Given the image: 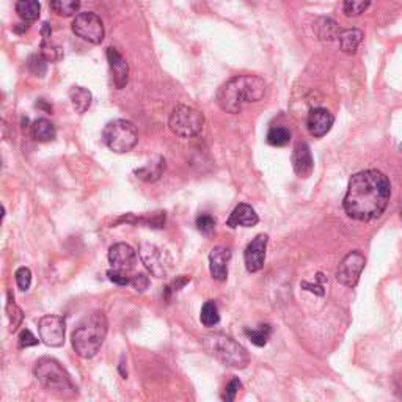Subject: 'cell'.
Returning <instances> with one entry per match:
<instances>
[{
  "label": "cell",
  "instance_id": "cell-22",
  "mask_svg": "<svg viewBox=\"0 0 402 402\" xmlns=\"http://www.w3.org/2000/svg\"><path fill=\"white\" fill-rule=\"evenodd\" d=\"M339 40V46L346 53H355V51L359 49V46L363 40V34L361 30L357 29H349V30H343L341 34L338 36Z\"/></svg>",
  "mask_w": 402,
  "mask_h": 402
},
{
  "label": "cell",
  "instance_id": "cell-39",
  "mask_svg": "<svg viewBox=\"0 0 402 402\" xmlns=\"http://www.w3.org/2000/svg\"><path fill=\"white\" fill-rule=\"evenodd\" d=\"M130 286H133L137 292H145L150 286V278L145 274H135L133 275V280H130Z\"/></svg>",
  "mask_w": 402,
  "mask_h": 402
},
{
  "label": "cell",
  "instance_id": "cell-38",
  "mask_svg": "<svg viewBox=\"0 0 402 402\" xmlns=\"http://www.w3.org/2000/svg\"><path fill=\"white\" fill-rule=\"evenodd\" d=\"M18 341H19V349H27V347H32V346L38 344L36 336L32 334V331L27 330V329L21 331Z\"/></svg>",
  "mask_w": 402,
  "mask_h": 402
},
{
  "label": "cell",
  "instance_id": "cell-11",
  "mask_svg": "<svg viewBox=\"0 0 402 402\" xmlns=\"http://www.w3.org/2000/svg\"><path fill=\"white\" fill-rule=\"evenodd\" d=\"M365 264L366 258L360 252L355 250L347 253L344 259L339 262V267L336 270V280L347 286V288H355L360 280L363 269H365Z\"/></svg>",
  "mask_w": 402,
  "mask_h": 402
},
{
  "label": "cell",
  "instance_id": "cell-27",
  "mask_svg": "<svg viewBox=\"0 0 402 402\" xmlns=\"http://www.w3.org/2000/svg\"><path fill=\"white\" fill-rule=\"evenodd\" d=\"M6 318H9V322H10V331H11V334H13V331H16L21 327L22 319H24V314H22V310L16 304H14V299L11 297V292L9 294V304H6Z\"/></svg>",
  "mask_w": 402,
  "mask_h": 402
},
{
  "label": "cell",
  "instance_id": "cell-32",
  "mask_svg": "<svg viewBox=\"0 0 402 402\" xmlns=\"http://www.w3.org/2000/svg\"><path fill=\"white\" fill-rule=\"evenodd\" d=\"M29 69L34 76L43 77L46 71H48V61H46L40 53H36V56H32L29 58Z\"/></svg>",
  "mask_w": 402,
  "mask_h": 402
},
{
  "label": "cell",
  "instance_id": "cell-4",
  "mask_svg": "<svg viewBox=\"0 0 402 402\" xmlns=\"http://www.w3.org/2000/svg\"><path fill=\"white\" fill-rule=\"evenodd\" d=\"M34 374L46 391L56 394L58 398L71 399L77 396V388L71 376L57 360L43 357L35 363Z\"/></svg>",
  "mask_w": 402,
  "mask_h": 402
},
{
  "label": "cell",
  "instance_id": "cell-15",
  "mask_svg": "<svg viewBox=\"0 0 402 402\" xmlns=\"http://www.w3.org/2000/svg\"><path fill=\"white\" fill-rule=\"evenodd\" d=\"M292 168L299 177H308L311 176L314 168V160L310 146L305 142H300L292 150Z\"/></svg>",
  "mask_w": 402,
  "mask_h": 402
},
{
  "label": "cell",
  "instance_id": "cell-19",
  "mask_svg": "<svg viewBox=\"0 0 402 402\" xmlns=\"http://www.w3.org/2000/svg\"><path fill=\"white\" fill-rule=\"evenodd\" d=\"M16 13L18 16L26 22H35L40 18V13H41V5L38 0H18L16 2Z\"/></svg>",
  "mask_w": 402,
  "mask_h": 402
},
{
  "label": "cell",
  "instance_id": "cell-7",
  "mask_svg": "<svg viewBox=\"0 0 402 402\" xmlns=\"http://www.w3.org/2000/svg\"><path fill=\"white\" fill-rule=\"evenodd\" d=\"M103 138L109 150L123 154L130 151L137 145L138 133L134 123L128 120H113L105 125Z\"/></svg>",
  "mask_w": 402,
  "mask_h": 402
},
{
  "label": "cell",
  "instance_id": "cell-42",
  "mask_svg": "<svg viewBox=\"0 0 402 402\" xmlns=\"http://www.w3.org/2000/svg\"><path fill=\"white\" fill-rule=\"evenodd\" d=\"M401 150H402V145H401Z\"/></svg>",
  "mask_w": 402,
  "mask_h": 402
},
{
  "label": "cell",
  "instance_id": "cell-10",
  "mask_svg": "<svg viewBox=\"0 0 402 402\" xmlns=\"http://www.w3.org/2000/svg\"><path fill=\"white\" fill-rule=\"evenodd\" d=\"M38 331H40V339L46 346L61 347L65 344L66 322L61 316H43L40 322H38Z\"/></svg>",
  "mask_w": 402,
  "mask_h": 402
},
{
  "label": "cell",
  "instance_id": "cell-24",
  "mask_svg": "<svg viewBox=\"0 0 402 402\" xmlns=\"http://www.w3.org/2000/svg\"><path fill=\"white\" fill-rule=\"evenodd\" d=\"M200 321L205 327L217 326V324L220 322V314H219V308H217V305H215V302H212V300L206 302L203 308H201Z\"/></svg>",
  "mask_w": 402,
  "mask_h": 402
},
{
  "label": "cell",
  "instance_id": "cell-13",
  "mask_svg": "<svg viewBox=\"0 0 402 402\" xmlns=\"http://www.w3.org/2000/svg\"><path fill=\"white\" fill-rule=\"evenodd\" d=\"M109 262L112 269L130 272L137 262V253L133 247L125 242L113 244L109 250Z\"/></svg>",
  "mask_w": 402,
  "mask_h": 402
},
{
  "label": "cell",
  "instance_id": "cell-23",
  "mask_svg": "<svg viewBox=\"0 0 402 402\" xmlns=\"http://www.w3.org/2000/svg\"><path fill=\"white\" fill-rule=\"evenodd\" d=\"M51 9L53 13H57L58 16L69 18L81 9V0H51Z\"/></svg>",
  "mask_w": 402,
  "mask_h": 402
},
{
  "label": "cell",
  "instance_id": "cell-29",
  "mask_svg": "<svg viewBox=\"0 0 402 402\" xmlns=\"http://www.w3.org/2000/svg\"><path fill=\"white\" fill-rule=\"evenodd\" d=\"M164 167H165V160L160 159L159 164L146 165V167H143L140 170H137L135 175H137V177H140V180H143L146 182H153V181H158L159 180Z\"/></svg>",
  "mask_w": 402,
  "mask_h": 402
},
{
  "label": "cell",
  "instance_id": "cell-5",
  "mask_svg": "<svg viewBox=\"0 0 402 402\" xmlns=\"http://www.w3.org/2000/svg\"><path fill=\"white\" fill-rule=\"evenodd\" d=\"M201 344H203L205 351L210 354L211 357L220 361L223 366L244 369L250 361L249 352H247L245 347L227 335L222 334L206 335L203 339H201Z\"/></svg>",
  "mask_w": 402,
  "mask_h": 402
},
{
  "label": "cell",
  "instance_id": "cell-30",
  "mask_svg": "<svg viewBox=\"0 0 402 402\" xmlns=\"http://www.w3.org/2000/svg\"><path fill=\"white\" fill-rule=\"evenodd\" d=\"M371 5V0H344L343 13L347 18H357L361 16Z\"/></svg>",
  "mask_w": 402,
  "mask_h": 402
},
{
  "label": "cell",
  "instance_id": "cell-3",
  "mask_svg": "<svg viewBox=\"0 0 402 402\" xmlns=\"http://www.w3.org/2000/svg\"><path fill=\"white\" fill-rule=\"evenodd\" d=\"M107 330H109V324H107V318L103 311H95L83 318L71 336L76 354L82 359L95 357L100 346L104 344Z\"/></svg>",
  "mask_w": 402,
  "mask_h": 402
},
{
  "label": "cell",
  "instance_id": "cell-21",
  "mask_svg": "<svg viewBox=\"0 0 402 402\" xmlns=\"http://www.w3.org/2000/svg\"><path fill=\"white\" fill-rule=\"evenodd\" d=\"M69 99H71V104L74 107V110L77 113L82 115V113H85V112L90 109L93 96H91V93L87 88L73 87L71 90H69Z\"/></svg>",
  "mask_w": 402,
  "mask_h": 402
},
{
  "label": "cell",
  "instance_id": "cell-34",
  "mask_svg": "<svg viewBox=\"0 0 402 402\" xmlns=\"http://www.w3.org/2000/svg\"><path fill=\"white\" fill-rule=\"evenodd\" d=\"M14 277H16V283L19 286V289L21 291H29L30 284H32V272H30V269L29 267H19L16 270V274H14Z\"/></svg>",
  "mask_w": 402,
  "mask_h": 402
},
{
  "label": "cell",
  "instance_id": "cell-17",
  "mask_svg": "<svg viewBox=\"0 0 402 402\" xmlns=\"http://www.w3.org/2000/svg\"><path fill=\"white\" fill-rule=\"evenodd\" d=\"M231 259V250L227 247H215L210 253V272L214 280L225 282L228 278V262Z\"/></svg>",
  "mask_w": 402,
  "mask_h": 402
},
{
  "label": "cell",
  "instance_id": "cell-37",
  "mask_svg": "<svg viewBox=\"0 0 402 402\" xmlns=\"http://www.w3.org/2000/svg\"><path fill=\"white\" fill-rule=\"evenodd\" d=\"M189 282H190V277H187V275L176 277V280L172 284H168L165 288V299H170V296H172L173 292H177L180 289H182Z\"/></svg>",
  "mask_w": 402,
  "mask_h": 402
},
{
  "label": "cell",
  "instance_id": "cell-12",
  "mask_svg": "<svg viewBox=\"0 0 402 402\" xmlns=\"http://www.w3.org/2000/svg\"><path fill=\"white\" fill-rule=\"evenodd\" d=\"M267 242H269L267 234H258L257 237L252 239V242L249 245H247V249L244 252V261L249 272L252 274L259 272L262 266H264Z\"/></svg>",
  "mask_w": 402,
  "mask_h": 402
},
{
  "label": "cell",
  "instance_id": "cell-31",
  "mask_svg": "<svg viewBox=\"0 0 402 402\" xmlns=\"http://www.w3.org/2000/svg\"><path fill=\"white\" fill-rule=\"evenodd\" d=\"M40 56L48 61V63H56V61H60L63 58V49L58 48V46L49 44L48 41H43L40 46Z\"/></svg>",
  "mask_w": 402,
  "mask_h": 402
},
{
  "label": "cell",
  "instance_id": "cell-14",
  "mask_svg": "<svg viewBox=\"0 0 402 402\" xmlns=\"http://www.w3.org/2000/svg\"><path fill=\"white\" fill-rule=\"evenodd\" d=\"M334 123H335L334 115H331L327 109L318 107V109H313L310 115H308L306 128H308V133H310L313 137L321 138L330 133Z\"/></svg>",
  "mask_w": 402,
  "mask_h": 402
},
{
  "label": "cell",
  "instance_id": "cell-2",
  "mask_svg": "<svg viewBox=\"0 0 402 402\" xmlns=\"http://www.w3.org/2000/svg\"><path fill=\"white\" fill-rule=\"evenodd\" d=\"M266 90V82L258 76H236L222 85L215 99L223 112L236 115L245 105L259 103Z\"/></svg>",
  "mask_w": 402,
  "mask_h": 402
},
{
  "label": "cell",
  "instance_id": "cell-8",
  "mask_svg": "<svg viewBox=\"0 0 402 402\" xmlns=\"http://www.w3.org/2000/svg\"><path fill=\"white\" fill-rule=\"evenodd\" d=\"M73 32L91 44H100L104 40V22L98 14L85 11L76 14L73 21Z\"/></svg>",
  "mask_w": 402,
  "mask_h": 402
},
{
  "label": "cell",
  "instance_id": "cell-26",
  "mask_svg": "<svg viewBox=\"0 0 402 402\" xmlns=\"http://www.w3.org/2000/svg\"><path fill=\"white\" fill-rule=\"evenodd\" d=\"M270 334H272V327H270L269 324H266V326H259V329H245L247 338L258 347L267 344Z\"/></svg>",
  "mask_w": 402,
  "mask_h": 402
},
{
  "label": "cell",
  "instance_id": "cell-6",
  "mask_svg": "<svg viewBox=\"0 0 402 402\" xmlns=\"http://www.w3.org/2000/svg\"><path fill=\"white\" fill-rule=\"evenodd\" d=\"M168 128L181 138L197 137L205 128V117L190 105H176L168 118Z\"/></svg>",
  "mask_w": 402,
  "mask_h": 402
},
{
  "label": "cell",
  "instance_id": "cell-25",
  "mask_svg": "<svg viewBox=\"0 0 402 402\" xmlns=\"http://www.w3.org/2000/svg\"><path fill=\"white\" fill-rule=\"evenodd\" d=\"M291 140V130L284 126H274L269 129L267 133V143L277 146V148H282L286 146Z\"/></svg>",
  "mask_w": 402,
  "mask_h": 402
},
{
  "label": "cell",
  "instance_id": "cell-41",
  "mask_svg": "<svg viewBox=\"0 0 402 402\" xmlns=\"http://www.w3.org/2000/svg\"><path fill=\"white\" fill-rule=\"evenodd\" d=\"M401 217H402V207H401Z\"/></svg>",
  "mask_w": 402,
  "mask_h": 402
},
{
  "label": "cell",
  "instance_id": "cell-33",
  "mask_svg": "<svg viewBox=\"0 0 402 402\" xmlns=\"http://www.w3.org/2000/svg\"><path fill=\"white\" fill-rule=\"evenodd\" d=\"M197 228L205 236H211L215 231V219L210 214H201L197 217Z\"/></svg>",
  "mask_w": 402,
  "mask_h": 402
},
{
  "label": "cell",
  "instance_id": "cell-9",
  "mask_svg": "<svg viewBox=\"0 0 402 402\" xmlns=\"http://www.w3.org/2000/svg\"><path fill=\"white\" fill-rule=\"evenodd\" d=\"M138 254H140V259L145 267L148 269L154 277L164 278L170 272V269H172V257L158 245L142 244L140 249H138Z\"/></svg>",
  "mask_w": 402,
  "mask_h": 402
},
{
  "label": "cell",
  "instance_id": "cell-16",
  "mask_svg": "<svg viewBox=\"0 0 402 402\" xmlns=\"http://www.w3.org/2000/svg\"><path fill=\"white\" fill-rule=\"evenodd\" d=\"M107 60H109V66L113 77V83L118 90L125 88L129 81V65L128 60L121 56V53L115 49H107Z\"/></svg>",
  "mask_w": 402,
  "mask_h": 402
},
{
  "label": "cell",
  "instance_id": "cell-1",
  "mask_svg": "<svg viewBox=\"0 0 402 402\" xmlns=\"http://www.w3.org/2000/svg\"><path fill=\"white\" fill-rule=\"evenodd\" d=\"M390 197L391 184L388 177L378 170H365L351 177L343 206L351 219L371 222L383 214Z\"/></svg>",
  "mask_w": 402,
  "mask_h": 402
},
{
  "label": "cell",
  "instance_id": "cell-40",
  "mask_svg": "<svg viewBox=\"0 0 402 402\" xmlns=\"http://www.w3.org/2000/svg\"><path fill=\"white\" fill-rule=\"evenodd\" d=\"M41 35H43L44 40H48V38H51V35H52V29H51V26H49V22H44V24H43Z\"/></svg>",
  "mask_w": 402,
  "mask_h": 402
},
{
  "label": "cell",
  "instance_id": "cell-20",
  "mask_svg": "<svg viewBox=\"0 0 402 402\" xmlns=\"http://www.w3.org/2000/svg\"><path fill=\"white\" fill-rule=\"evenodd\" d=\"M32 135H34L36 142L48 143V142H52L53 138H56L57 130H56V126H53L49 120L40 118V120H36L34 123Z\"/></svg>",
  "mask_w": 402,
  "mask_h": 402
},
{
  "label": "cell",
  "instance_id": "cell-36",
  "mask_svg": "<svg viewBox=\"0 0 402 402\" xmlns=\"http://www.w3.org/2000/svg\"><path fill=\"white\" fill-rule=\"evenodd\" d=\"M241 386H242L241 381H239V378H233V381H231V382L225 386V391H223V394H222L223 401L233 402V401L236 399V396H237L239 390H241Z\"/></svg>",
  "mask_w": 402,
  "mask_h": 402
},
{
  "label": "cell",
  "instance_id": "cell-28",
  "mask_svg": "<svg viewBox=\"0 0 402 402\" xmlns=\"http://www.w3.org/2000/svg\"><path fill=\"white\" fill-rule=\"evenodd\" d=\"M316 29H318V36L321 40H335V38L339 36L341 34V30L338 29L336 22L331 21V19H321L318 24H316Z\"/></svg>",
  "mask_w": 402,
  "mask_h": 402
},
{
  "label": "cell",
  "instance_id": "cell-35",
  "mask_svg": "<svg viewBox=\"0 0 402 402\" xmlns=\"http://www.w3.org/2000/svg\"><path fill=\"white\" fill-rule=\"evenodd\" d=\"M107 277H109V280L112 283L118 286H128L130 284V280H133V277H129V272H123V270H117V269L109 270Z\"/></svg>",
  "mask_w": 402,
  "mask_h": 402
},
{
  "label": "cell",
  "instance_id": "cell-18",
  "mask_svg": "<svg viewBox=\"0 0 402 402\" xmlns=\"http://www.w3.org/2000/svg\"><path fill=\"white\" fill-rule=\"evenodd\" d=\"M259 222L258 214L254 212V210L252 206L241 203L239 206L234 207V211L231 212L230 219L227 222V227L230 228H237V227H244V228H250L254 227Z\"/></svg>",
  "mask_w": 402,
  "mask_h": 402
}]
</instances>
